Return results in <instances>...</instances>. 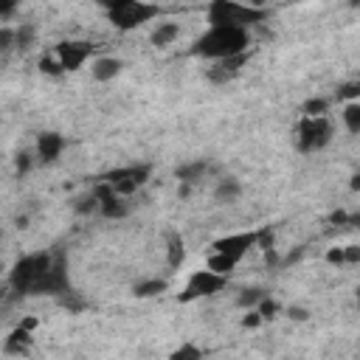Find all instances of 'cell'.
<instances>
[{"mask_svg":"<svg viewBox=\"0 0 360 360\" xmlns=\"http://www.w3.org/2000/svg\"><path fill=\"white\" fill-rule=\"evenodd\" d=\"M53 53H56V59H59V65H62L65 70H79V68L90 59L93 45L84 42V39H65V42H59V45L53 48Z\"/></svg>","mask_w":360,"mask_h":360,"instance_id":"cell-7","label":"cell"},{"mask_svg":"<svg viewBox=\"0 0 360 360\" xmlns=\"http://www.w3.org/2000/svg\"><path fill=\"white\" fill-rule=\"evenodd\" d=\"M259 242V233H253V231H242V233H231V236H222V239H217L214 242V253H222V256H228L231 262H242V256L253 248Z\"/></svg>","mask_w":360,"mask_h":360,"instance_id":"cell-8","label":"cell"},{"mask_svg":"<svg viewBox=\"0 0 360 360\" xmlns=\"http://www.w3.org/2000/svg\"><path fill=\"white\" fill-rule=\"evenodd\" d=\"M248 45V28L242 25H208V31L194 42V53L208 56V59H228L245 53Z\"/></svg>","mask_w":360,"mask_h":360,"instance_id":"cell-2","label":"cell"},{"mask_svg":"<svg viewBox=\"0 0 360 360\" xmlns=\"http://www.w3.org/2000/svg\"><path fill=\"white\" fill-rule=\"evenodd\" d=\"M39 70H42V73H51V76H59L65 68L59 65L56 53H51V56H42V59H39Z\"/></svg>","mask_w":360,"mask_h":360,"instance_id":"cell-25","label":"cell"},{"mask_svg":"<svg viewBox=\"0 0 360 360\" xmlns=\"http://www.w3.org/2000/svg\"><path fill=\"white\" fill-rule=\"evenodd\" d=\"M290 318H292V321H307L309 312H307L304 307H290Z\"/></svg>","mask_w":360,"mask_h":360,"instance_id":"cell-30","label":"cell"},{"mask_svg":"<svg viewBox=\"0 0 360 360\" xmlns=\"http://www.w3.org/2000/svg\"><path fill=\"white\" fill-rule=\"evenodd\" d=\"M62 149H65V138L59 132H42L37 138V158L42 163H53L62 155Z\"/></svg>","mask_w":360,"mask_h":360,"instance_id":"cell-9","label":"cell"},{"mask_svg":"<svg viewBox=\"0 0 360 360\" xmlns=\"http://www.w3.org/2000/svg\"><path fill=\"white\" fill-rule=\"evenodd\" d=\"M169 360H202V349L200 346H194V343H183L180 349H174L172 352V357Z\"/></svg>","mask_w":360,"mask_h":360,"instance_id":"cell-21","label":"cell"},{"mask_svg":"<svg viewBox=\"0 0 360 360\" xmlns=\"http://www.w3.org/2000/svg\"><path fill=\"white\" fill-rule=\"evenodd\" d=\"M28 346H31V332L22 329V326H17V329L6 338L3 352H6V354H22V352H28Z\"/></svg>","mask_w":360,"mask_h":360,"instance_id":"cell-11","label":"cell"},{"mask_svg":"<svg viewBox=\"0 0 360 360\" xmlns=\"http://www.w3.org/2000/svg\"><path fill=\"white\" fill-rule=\"evenodd\" d=\"M239 194H242V186H239L236 177H222L214 188V197L219 202H233V200H239Z\"/></svg>","mask_w":360,"mask_h":360,"instance_id":"cell-13","label":"cell"},{"mask_svg":"<svg viewBox=\"0 0 360 360\" xmlns=\"http://www.w3.org/2000/svg\"><path fill=\"white\" fill-rule=\"evenodd\" d=\"M73 208H76V214H93V211H98V208H101V202H98V197H96V194L90 191V194L79 197Z\"/></svg>","mask_w":360,"mask_h":360,"instance_id":"cell-23","label":"cell"},{"mask_svg":"<svg viewBox=\"0 0 360 360\" xmlns=\"http://www.w3.org/2000/svg\"><path fill=\"white\" fill-rule=\"evenodd\" d=\"M146 180H149V166H124V169H115V172L104 174V183H110L118 197L135 194Z\"/></svg>","mask_w":360,"mask_h":360,"instance_id":"cell-5","label":"cell"},{"mask_svg":"<svg viewBox=\"0 0 360 360\" xmlns=\"http://www.w3.org/2000/svg\"><path fill=\"white\" fill-rule=\"evenodd\" d=\"M186 259V245L177 233H169V242H166V262L169 267H180V262Z\"/></svg>","mask_w":360,"mask_h":360,"instance_id":"cell-14","label":"cell"},{"mask_svg":"<svg viewBox=\"0 0 360 360\" xmlns=\"http://www.w3.org/2000/svg\"><path fill=\"white\" fill-rule=\"evenodd\" d=\"M177 37H180V25H177V22H158L155 31H152V45L169 48Z\"/></svg>","mask_w":360,"mask_h":360,"instance_id":"cell-12","label":"cell"},{"mask_svg":"<svg viewBox=\"0 0 360 360\" xmlns=\"http://www.w3.org/2000/svg\"><path fill=\"white\" fill-rule=\"evenodd\" d=\"M14 37H17V48H20V51H28V48L37 42V28H34L31 22H22V25L14 28Z\"/></svg>","mask_w":360,"mask_h":360,"instance_id":"cell-18","label":"cell"},{"mask_svg":"<svg viewBox=\"0 0 360 360\" xmlns=\"http://www.w3.org/2000/svg\"><path fill=\"white\" fill-rule=\"evenodd\" d=\"M17 169H20V172H28V169H31V155H28V152H22V155L17 158Z\"/></svg>","mask_w":360,"mask_h":360,"instance_id":"cell-31","label":"cell"},{"mask_svg":"<svg viewBox=\"0 0 360 360\" xmlns=\"http://www.w3.org/2000/svg\"><path fill=\"white\" fill-rule=\"evenodd\" d=\"M256 309H259V315H262L264 321H270V318H276V312H278V304H276V301L267 295V298H264V301H262Z\"/></svg>","mask_w":360,"mask_h":360,"instance_id":"cell-26","label":"cell"},{"mask_svg":"<svg viewBox=\"0 0 360 360\" xmlns=\"http://www.w3.org/2000/svg\"><path fill=\"white\" fill-rule=\"evenodd\" d=\"M90 73H93L96 82H112L121 73V59H115V56H96L93 65H90Z\"/></svg>","mask_w":360,"mask_h":360,"instance_id":"cell-10","label":"cell"},{"mask_svg":"<svg viewBox=\"0 0 360 360\" xmlns=\"http://www.w3.org/2000/svg\"><path fill=\"white\" fill-rule=\"evenodd\" d=\"M343 253H346V264H357L360 262V245H346Z\"/></svg>","mask_w":360,"mask_h":360,"instance_id":"cell-29","label":"cell"},{"mask_svg":"<svg viewBox=\"0 0 360 360\" xmlns=\"http://www.w3.org/2000/svg\"><path fill=\"white\" fill-rule=\"evenodd\" d=\"M338 98H349V104L352 101H360V79L357 82H343L338 87Z\"/></svg>","mask_w":360,"mask_h":360,"instance_id":"cell-24","label":"cell"},{"mask_svg":"<svg viewBox=\"0 0 360 360\" xmlns=\"http://www.w3.org/2000/svg\"><path fill=\"white\" fill-rule=\"evenodd\" d=\"M326 110H329L326 98H307L304 101V115H309V118H321V115H326Z\"/></svg>","mask_w":360,"mask_h":360,"instance_id":"cell-22","label":"cell"},{"mask_svg":"<svg viewBox=\"0 0 360 360\" xmlns=\"http://www.w3.org/2000/svg\"><path fill=\"white\" fill-rule=\"evenodd\" d=\"M326 262H329V264H338V267L346 264V253H343V248H332V250L326 253Z\"/></svg>","mask_w":360,"mask_h":360,"instance_id":"cell-28","label":"cell"},{"mask_svg":"<svg viewBox=\"0 0 360 360\" xmlns=\"http://www.w3.org/2000/svg\"><path fill=\"white\" fill-rule=\"evenodd\" d=\"M262 321H264V318L259 315V309H250V312H248V315L242 318V326H245V329H256V326H259Z\"/></svg>","mask_w":360,"mask_h":360,"instance_id":"cell-27","label":"cell"},{"mask_svg":"<svg viewBox=\"0 0 360 360\" xmlns=\"http://www.w3.org/2000/svg\"><path fill=\"white\" fill-rule=\"evenodd\" d=\"M166 290V281L163 278H146V281H138L135 284V295L138 298H152V295H160Z\"/></svg>","mask_w":360,"mask_h":360,"instance_id":"cell-17","label":"cell"},{"mask_svg":"<svg viewBox=\"0 0 360 360\" xmlns=\"http://www.w3.org/2000/svg\"><path fill=\"white\" fill-rule=\"evenodd\" d=\"M20 326H22V329H28V332H31V329H34V326H37V318H25V321H20Z\"/></svg>","mask_w":360,"mask_h":360,"instance_id":"cell-32","label":"cell"},{"mask_svg":"<svg viewBox=\"0 0 360 360\" xmlns=\"http://www.w3.org/2000/svg\"><path fill=\"white\" fill-rule=\"evenodd\" d=\"M8 284L17 292H62L68 278H65L62 259H53L51 253L39 250V253L22 256L14 264Z\"/></svg>","mask_w":360,"mask_h":360,"instance_id":"cell-1","label":"cell"},{"mask_svg":"<svg viewBox=\"0 0 360 360\" xmlns=\"http://www.w3.org/2000/svg\"><path fill=\"white\" fill-rule=\"evenodd\" d=\"M352 188H354V191L360 188V174H354V177H352Z\"/></svg>","mask_w":360,"mask_h":360,"instance_id":"cell-33","label":"cell"},{"mask_svg":"<svg viewBox=\"0 0 360 360\" xmlns=\"http://www.w3.org/2000/svg\"><path fill=\"white\" fill-rule=\"evenodd\" d=\"M202 174H205V160H194V163H186V166L177 169L180 183H194V180L202 177Z\"/></svg>","mask_w":360,"mask_h":360,"instance_id":"cell-20","label":"cell"},{"mask_svg":"<svg viewBox=\"0 0 360 360\" xmlns=\"http://www.w3.org/2000/svg\"><path fill=\"white\" fill-rule=\"evenodd\" d=\"M225 276H217V273H211L208 267L205 270H194L191 276H188V281H186V290H183V295H180V301H194V298H205V295H214V292H219L222 287H225Z\"/></svg>","mask_w":360,"mask_h":360,"instance_id":"cell-6","label":"cell"},{"mask_svg":"<svg viewBox=\"0 0 360 360\" xmlns=\"http://www.w3.org/2000/svg\"><path fill=\"white\" fill-rule=\"evenodd\" d=\"M343 124L352 135H360V101H352L343 107Z\"/></svg>","mask_w":360,"mask_h":360,"instance_id":"cell-19","label":"cell"},{"mask_svg":"<svg viewBox=\"0 0 360 360\" xmlns=\"http://www.w3.org/2000/svg\"><path fill=\"white\" fill-rule=\"evenodd\" d=\"M205 267H208L211 273H217V276H225V278H228V273H233L236 262H231V259H228V256H222V253H211Z\"/></svg>","mask_w":360,"mask_h":360,"instance_id":"cell-16","label":"cell"},{"mask_svg":"<svg viewBox=\"0 0 360 360\" xmlns=\"http://www.w3.org/2000/svg\"><path fill=\"white\" fill-rule=\"evenodd\" d=\"M158 14V6H149V3H141V0H121V3H112L107 8V17L112 25L118 28H138L141 22L152 20Z\"/></svg>","mask_w":360,"mask_h":360,"instance_id":"cell-4","label":"cell"},{"mask_svg":"<svg viewBox=\"0 0 360 360\" xmlns=\"http://www.w3.org/2000/svg\"><path fill=\"white\" fill-rule=\"evenodd\" d=\"M332 135H335V127H332V121L326 115H321V118L304 115L298 121V127H295V146H298V152H307V155L309 152H321L332 141Z\"/></svg>","mask_w":360,"mask_h":360,"instance_id":"cell-3","label":"cell"},{"mask_svg":"<svg viewBox=\"0 0 360 360\" xmlns=\"http://www.w3.org/2000/svg\"><path fill=\"white\" fill-rule=\"evenodd\" d=\"M357 304H360V290H357Z\"/></svg>","mask_w":360,"mask_h":360,"instance_id":"cell-34","label":"cell"},{"mask_svg":"<svg viewBox=\"0 0 360 360\" xmlns=\"http://www.w3.org/2000/svg\"><path fill=\"white\" fill-rule=\"evenodd\" d=\"M264 298H267V292H264V290H259V287H248V290H242V292H239L236 304H239L242 309H256Z\"/></svg>","mask_w":360,"mask_h":360,"instance_id":"cell-15","label":"cell"}]
</instances>
